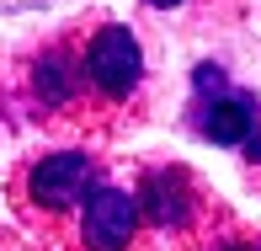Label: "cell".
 Instances as JSON below:
<instances>
[{
  "mask_svg": "<svg viewBox=\"0 0 261 251\" xmlns=\"http://www.w3.org/2000/svg\"><path fill=\"white\" fill-rule=\"evenodd\" d=\"M139 224V198L117 193V187H96L86 198V219H80V235H86L91 251H123L134 241Z\"/></svg>",
  "mask_w": 261,
  "mask_h": 251,
  "instance_id": "cell-2",
  "label": "cell"
},
{
  "mask_svg": "<svg viewBox=\"0 0 261 251\" xmlns=\"http://www.w3.org/2000/svg\"><path fill=\"white\" fill-rule=\"evenodd\" d=\"M187 187H181V176H171V171H155L144 182V209H149V219L155 224H176L187 214Z\"/></svg>",
  "mask_w": 261,
  "mask_h": 251,
  "instance_id": "cell-5",
  "label": "cell"
},
{
  "mask_svg": "<svg viewBox=\"0 0 261 251\" xmlns=\"http://www.w3.org/2000/svg\"><path fill=\"white\" fill-rule=\"evenodd\" d=\"M86 75L107 97H128L139 86V43L128 27H101L86 49Z\"/></svg>",
  "mask_w": 261,
  "mask_h": 251,
  "instance_id": "cell-1",
  "label": "cell"
},
{
  "mask_svg": "<svg viewBox=\"0 0 261 251\" xmlns=\"http://www.w3.org/2000/svg\"><path fill=\"white\" fill-rule=\"evenodd\" d=\"M149 6H181V0H149Z\"/></svg>",
  "mask_w": 261,
  "mask_h": 251,
  "instance_id": "cell-6",
  "label": "cell"
},
{
  "mask_svg": "<svg viewBox=\"0 0 261 251\" xmlns=\"http://www.w3.org/2000/svg\"><path fill=\"white\" fill-rule=\"evenodd\" d=\"M224 251H251V246H224Z\"/></svg>",
  "mask_w": 261,
  "mask_h": 251,
  "instance_id": "cell-7",
  "label": "cell"
},
{
  "mask_svg": "<svg viewBox=\"0 0 261 251\" xmlns=\"http://www.w3.org/2000/svg\"><path fill=\"white\" fill-rule=\"evenodd\" d=\"M91 182H96V166H91V155H48L43 166H32V198L48 203V209H64V203L86 198Z\"/></svg>",
  "mask_w": 261,
  "mask_h": 251,
  "instance_id": "cell-3",
  "label": "cell"
},
{
  "mask_svg": "<svg viewBox=\"0 0 261 251\" xmlns=\"http://www.w3.org/2000/svg\"><path fill=\"white\" fill-rule=\"evenodd\" d=\"M203 134L213 139V145H245L256 150L261 145V123H256V107L245 97H213V107L203 112Z\"/></svg>",
  "mask_w": 261,
  "mask_h": 251,
  "instance_id": "cell-4",
  "label": "cell"
}]
</instances>
